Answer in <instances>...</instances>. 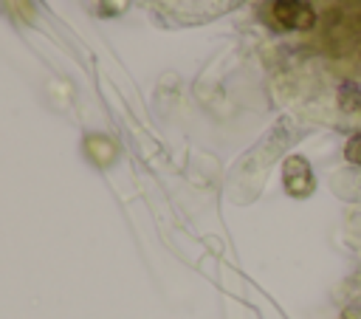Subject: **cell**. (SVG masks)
Instances as JSON below:
<instances>
[{
	"label": "cell",
	"instance_id": "cell-1",
	"mask_svg": "<svg viewBox=\"0 0 361 319\" xmlns=\"http://www.w3.org/2000/svg\"><path fill=\"white\" fill-rule=\"evenodd\" d=\"M271 11L276 23L290 31H310L316 25V11L305 0H274Z\"/></svg>",
	"mask_w": 361,
	"mask_h": 319
},
{
	"label": "cell",
	"instance_id": "cell-2",
	"mask_svg": "<svg viewBox=\"0 0 361 319\" xmlns=\"http://www.w3.org/2000/svg\"><path fill=\"white\" fill-rule=\"evenodd\" d=\"M282 181H285V189L293 195V198H305L313 192V172H310V164L302 158V155H290L282 167Z\"/></svg>",
	"mask_w": 361,
	"mask_h": 319
},
{
	"label": "cell",
	"instance_id": "cell-3",
	"mask_svg": "<svg viewBox=\"0 0 361 319\" xmlns=\"http://www.w3.org/2000/svg\"><path fill=\"white\" fill-rule=\"evenodd\" d=\"M336 99H338V107L344 113H358L361 110V88L355 82H341Z\"/></svg>",
	"mask_w": 361,
	"mask_h": 319
},
{
	"label": "cell",
	"instance_id": "cell-4",
	"mask_svg": "<svg viewBox=\"0 0 361 319\" xmlns=\"http://www.w3.org/2000/svg\"><path fill=\"white\" fill-rule=\"evenodd\" d=\"M87 152H90L99 164H107V161L116 155V147H113L107 138H87Z\"/></svg>",
	"mask_w": 361,
	"mask_h": 319
},
{
	"label": "cell",
	"instance_id": "cell-5",
	"mask_svg": "<svg viewBox=\"0 0 361 319\" xmlns=\"http://www.w3.org/2000/svg\"><path fill=\"white\" fill-rule=\"evenodd\" d=\"M3 6L17 17V20H31L34 17V3L31 0H3Z\"/></svg>",
	"mask_w": 361,
	"mask_h": 319
},
{
	"label": "cell",
	"instance_id": "cell-6",
	"mask_svg": "<svg viewBox=\"0 0 361 319\" xmlns=\"http://www.w3.org/2000/svg\"><path fill=\"white\" fill-rule=\"evenodd\" d=\"M344 158H347L350 164L361 167V133L347 138V144H344Z\"/></svg>",
	"mask_w": 361,
	"mask_h": 319
}]
</instances>
